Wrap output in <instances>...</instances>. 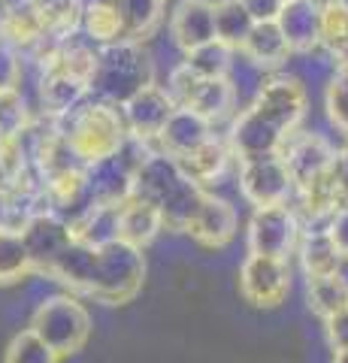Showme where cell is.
<instances>
[{"mask_svg": "<svg viewBox=\"0 0 348 363\" xmlns=\"http://www.w3.org/2000/svg\"><path fill=\"white\" fill-rule=\"evenodd\" d=\"M149 85H155V64L142 43L121 40L97 49V70L91 79V94L97 100L125 106Z\"/></svg>", "mask_w": 348, "mask_h": 363, "instance_id": "obj_1", "label": "cell"}, {"mask_svg": "<svg viewBox=\"0 0 348 363\" xmlns=\"http://www.w3.org/2000/svg\"><path fill=\"white\" fill-rule=\"evenodd\" d=\"M58 128L67 140L73 143V149L79 152L85 164H97L116 155L125 140L130 136L125 112L116 104L106 100H85L79 109H73L70 116L58 118Z\"/></svg>", "mask_w": 348, "mask_h": 363, "instance_id": "obj_2", "label": "cell"}, {"mask_svg": "<svg viewBox=\"0 0 348 363\" xmlns=\"http://www.w3.org/2000/svg\"><path fill=\"white\" fill-rule=\"evenodd\" d=\"M30 330L61 357H70L76 351H82L88 336H91V315L70 294H55L33 309Z\"/></svg>", "mask_w": 348, "mask_h": 363, "instance_id": "obj_3", "label": "cell"}, {"mask_svg": "<svg viewBox=\"0 0 348 363\" xmlns=\"http://www.w3.org/2000/svg\"><path fill=\"white\" fill-rule=\"evenodd\" d=\"M145 279V257L140 245L116 240L103 248H97V276L88 297L106 306L130 303L140 294Z\"/></svg>", "mask_w": 348, "mask_h": 363, "instance_id": "obj_4", "label": "cell"}, {"mask_svg": "<svg viewBox=\"0 0 348 363\" xmlns=\"http://www.w3.org/2000/svg\"><path fill=\"white\" fill-rule=\"evenodd\" d=\"M300 236V215L291 203H282V206H257L252 212L245 242H249V255H269L288 260L291 255H297Z\"/></svg>", "mask_w": 348, "mask_h": 363, "instance_id": "obj_5", "label": "cell"}, {"mask_svg": "<svg viewBox=\"0 0 348 363\" xmlns=\"http://www.w3.org/2000/svg\"><path fill=\"white\" fill-rule=\"evenodd\" d=\"M249 106H254L269 124L291 136L300 130L309 112V88L291 73H269Z\"/></svg>", "mask_w": 348, "mask_h": 363, "instance_id": "obj_6", "label": "cell"}, {"mask_svg": "<svg viewBox=\"0 0 348 363\" xmlns=\"http://www.w3.org/2000/svg\"><path fill=\"white\" fill-rule=\"evenodd\" d=\"M240 191L252 206H282L294 200V176L282 155H264L240 161Z\"/></svg>", "mask_w": 348, "mask_h": 363, "instance_id": "obj_7", "label": "cell"}, {"mask_svg": "<svg viewBox=\"0 0 348 363\" xmlns=\"http://www.w3.org/2000/svg\"><path fill=\"white\" fill-rule=\"evenodd\" d=\"M240 294L254 309H276L291 294V264L285 257L249 255L240 267Z\"/></svg>", "mask_w": 348, "mask_h": 363, "instance_id": "obj_8", "label": "cell"}, {"mask_svg": "<svg viewBox=\"0 0 348 363\" xmlns=\"http://www.w3.org/2000/svg\"><path fill=\"white\" fill-rule=\"evenodd\" d=\"M288 143V133H282L276 124H269L254 106H242L230 121L228 130V145L233 157L249 161V157H264V155H282Z\"/></svg>", "mask_w": 348, "mask_h": 363, "instance_id": "obj_9", "label": "cell"}, {"mask_svg": "<svg viewBox=\"0 0 348 363\" xmlns=\"http://www.w3.org/2000/svg\"><path fill=\"white\" fill-rule=\"evenodd\" d=\"M336 145L321 133H309V130H297L288 136L285 149H282V157L294 176V185H309L321 176H327L333 169V161H336Z\"/></svg>", "mask_w": 348, "mask_h": 363, "instance_id": "obj_10", "label": "cell"}, {"mask_svg": "<svg viewBox=\"0 0 348 363\" xmlns=\"http://www.w3.org/2000/svg\"><path fill=\"white\" fill-rule=\"evenodd\" d=\"M176 109L179 106L173 104V97L167 94V88H161V85H149L121 106L128 130L133 136H140V140H149V143H158L161 130L167 128V121H170V116Z\"/></svg>", "mask_w": 348, "mask_h": 363, "instance_id": "obj_11", "label": "cell"}, {"mask_svg": "<svg viewBox=\"0 0 348 363\" xmlns=\"http://www.w3.org/2000/svg\"><path fill=\"white\" fill-rule=\"evenodd\" d=\"M40 109L49 118H64L73 109H79L88 94H91V82L61 70V67H43L40 73Z\"/></svg>", "mask_w": 348, "mask_h": 363, "instance_id": "obj_12", "label": "cell"}, {"mask_svg": "<svg viewBox=\"0 0 348 363\" xmlns=\"http://www.w3.org/2000/svg\"><path fill=\"white\" fill-rule=\"evenodd\" d=\"M170 33L182 52L200 49L215 37V4L212 0H179L170 13Z\"/></svg>", "mask_w": 348, "mask_h": 363, "instance_id": "obj_13", "label": "cell"}, {"mask_svg": "<svg viewBox=\"0 0 348 363\" xmlns=\"http://www.w3.org/2000/svg\"><path fill=\"white\" fill-rule=\"evenodd\" d=\"M21 236H25V242H28L33 272H49V267L58 260V255L76 240L70 224H67L64 218H58L55 212L37 215V218L21 230Z\"/></svg>", "mask_w": 348, "mask_h": 363, "instance_id": "obj_14", "label": "cell"}, {"mask_svg": "<svg viewBox=\"0 0 348 363\" xmlns=\"http://www.w3.org/2000/svg\"><path fill=\"white\" fill-rule=\"evenodd\" d=\"M240 230V215L228 200L215 194H206V203L200 206L197 218L191 221L188 233L203 245V248H224L233 242V236Z\"/></svg>", "mask_w": 348, "mask_h": 363, "instance_id": "obj_15", "label": "cell"}, {"mask_svg": "<svg viewBox=\"0 0 348 363\" xmlns=\"http://www.w3.org/2000/svg\"><path fill=\"white\" fill-rule=\"evenodd\" d=\"M276 21L294 55L321 45V0H285Z\"/></svg>", "mask_w": 348, "mask_h": 363, "instance_id": "obj_16", "label": "cell"}, {"mask_svg": "<svg viewBox=\"0 0 348 363\" xmlns=\"http://www.w3.org/2000/svg\"><path fill=\"white\" fill-rule=\"evenodd\" d=\"M212 128H215V124H209L200 112L179 106L170 116V121H167V128L161 130V136H158V149L173 155V157H182L188 152L200 149L203 143H209L212 136H215Z\"/></svg>", "mask_w": 348, "mask_h": 363, "instance_id": "obj_17", "label": "cell"}, {"mask_svg": "<svg viewBox=\"0 0 348 363\" xmlns=\"http://www.w3.org/2000/svg\"><path fill=\"white\" fill-rule=\"evenodd\" d=\"M185 179L188 176L182 173V167H179L176 157L158 149L137 169V179H133V197H142V200H149V203L158 206V203L170 194V191H176L179 185H182Z\"/></svg>", "mask_w": 348, "mask_h": 363, "instance_id": "obj_18", "label": "cell"}, {"mask_svg": "<svg viewBox=\"0 0 348 363\" xmlns=\"http://www.w3.org/2000/svg\"><path fill=\"white\" fill-rule=\"evenodd\" d=\"M297 257H300V269L309 279H321V276H336L345 269V257L339 255L333 236L327 233V227H312L303 230L300 245H297Z\"/></svg>", "mask_w": 348, "mask_h": 363, "instance_id": "obj_19", "label": "cell"}, {"mask_svg": "<svg viewBox=\"0 0 348 363\" xmlns=\"http://www.w3.org/2000/svg\"><path fill=\"white\" fill-rule=\"evenodd\" d=\"M46 276L58 279L64 288H70L76 294H91L94 276H97V248L85 245L79 240H73L58 255V260L49 267Z\"/></svg>", "mask_w": 348, "mask_h": 363, "instance_id": "obj_20", "label": "cell"}, {"mask_svg": "<svg viewBox=\"0 0 348 363\" xmlns=\"http://www.w3.org/2000/svg\"><path fill=\"white\" fill-rule=\"evenodd\" d=\"M240 52L249 55V58L257 67H264L266 73L288 70V61H291V55H294L291 52V45H288V40H285L282 28H279V21H257Z\"/></svg>", "mask_w": 348, "mask_h": 363, "instance_id": "obj_21", "label": "cell"}, {"mask_svg": "<svg viewBox=\"0 0 348 363\" xmlns=\"http://www.w3.org/2000/svg\"><path fill=\"white\" fill-rule=\"evenodd\" d=\"M133 179L137 173L121 161L118 155L106 161L88 164V188H91L94 203H125L133 197Z\"/></svg>", "mask_w": 348, "mask_h": 363, "instance_id": "obj_22", "label": "cell"}, {"mask_svg": "<svg viewBox=\"0 0 348 363\" xmlns=\"http://www.w3.org/2000/svg\"><path fill=\"white\" fill-rule=\"evenodd\" d=\"M73 236L91 248H103L121 240V203H94L85 215L70 224Z\"/></svg>", "mask_w": 348, "mask_h": 363, "instance_id": "obj_23", "label": "cell"}, {"mask_svg": "<svg viewBox=\"0 0 348 363\" xmlns=\"http://www.w3.org/2000/svg\"><path fill=\"white\" fill-rule=\"evenodd\" d=\"M164 230V215L155 203L142 197H130L121 203V240L145 248Z\"/></svg>", "mask_w": 348, "mask_h": 363, "instance_id": "obj_24", "label": "cell"}, {"mask_svg": "<svg viewBox=\"0 0 348 363\" xmlns=\"http://www.w3.org/2000/svg\"><path fill=\"white\" fill-rule=\"evenodd\" d=\"M203 203H206V188L197 185V182H191V179H185L182 185H179L176 191H170V194L158 203V209L164 215V227L167 230L188 233L191 221L197 218V212H200Z\"/></svg>", "mask_w": 348, "mask_h": 363, "instance_id": "obj_25", "label": "cell"}, {"mask_svg": "<svg viewBox=\"0 0 348 363\" xmlns=\"http://www.w3.org/2000/svg\"><path fill=\"white\" fill-rule=\"evenodd\" d=\"M188 109L200 112L209 124H218L228 118L233 121V116L240 112V97H237V91H233L230 79H203Z\"/></svg>", "mask_w": 348, "mask_h": 363, "instance_id": "obj_26", "label": "cell"}, {"mask_svg": "<svg viewBox=\"0 0 348 363\" xmlns=\"http://www.w3.org/2000/svg\"><path fill=\"white\" fill-rule=\"evenodd\" d=\"M230 157H233L230 145L224 143V140H218V136H212V140L203 143L200 149L188 152L182 157H176V161H179L182 173L191 182H197V185H209V182H215L224 173V167H228Z\"/></svg>", "mask_w": 348, "mask_h": 363, "instance_id": "obj_27", "label": "cell"}, {"mask_svg": "<svg viewBox=\"0 0 348 363\" xmlns=\"http://www.w3.org/2000/svg\"><path fill=\"white\" fill-rule=\"evenodd\" d=\"M82 30L94 45H112L128 40L116 0H88L82 9Z\"/></svg>", "mask_w": 348, "mask_h": 363, "instance_id": "obj_28", "label": "cell"}, {"mask_svg": "<svg viewBox=\"0 0 348 363\" xmlns=\"http://www.w3.org/2000/svg\"><path fill=\"white\" fill-rule=\"evenodd\" d=\"M306 306L312 315L327 321L330 315L342 312L348 306V276L336 272V276H321L306 281Z\"/></svg>", "mask_w": 348, "mask_h": 363, "instance_id": "obj_29", "label": "cell"}, {"mask_svg": "<svg viewBox=\"0 0 348 363\" xmlns=\"http://www.w3.org/2000/svg\"><path fill=\"white\" fill-rule=\"evenodd\" d=\"M116 6L121 13V21H125L128 40L145 43L155 30H158L167 0H116Z\"/></svg>", "mask_w": 348, "mask_h": 363, "instance_id": "obj_30", "label": "cell"}, {"mask_svg": "<svg viewBox=\"0 0 348 363\" xmlns=\"http://www.w3.org/2000/svg\"><path fill=\"white\" fill-rule=\"evenodd\" d=\"M254 25L257 21L252 18L242 0H218L215 4V37L230 49H242Z\"/></svg>", "mask_w": 348, "mask_h": 363, "instance_id": "obj_31", "label": "cell"}, {"mask_svg": "<svg viewBox=\"0 0 348 363\" xmlns=\"http://www.w3.org/2000/svg\"><path fill=\"white\" fill-rule=\"evenodd\" d=\"M33 272V260L21 230H0V285H16Z\"/></svg>", "mask_w": 348, "mask_h": 363, "instance_id": "obj_32", "label": "cell"}, {"mask_svg": "<svg viewBox=\"0 0 348 363\" xmlns=\"http://www.w3.org/2000/svg\"><path fill=\"white\" fill-rule=\"evenodd\" d=\"M233 55H237V49L224 45L221 40H212L206 45H200V49L185 52L182 64H188L191 70H194L197 76H203V79H228Z\"/></svg>", "mask_w": 348, "mask_h": 363, "instance_id": "obj_33", "label": "cell"}, {"mask_svg": "<svg viewBox=\"0 0 348 363\" xmlns=\"http://www.w3.org/2000/svg\"><path fill=\"white\" fill-rule=\"evenodd\" d=\"M321 45L333 55L348 49V0H321Z\"/></svg>", "mask_w": 348, "mask_h": 363, "instance_id": "obj_34", "label": "cell"}, {"mask_svg": "<svg viewBox=\"0 0 348 363\" xmlns=\"http://www.w3.org/2000/svg\"><path fill=\"white\" fill-rule=\"evenodd\" d=\"M4 363H61V354L43 342L30 327H25V330H18L9 339L4 351Z\"/></svg>", "mask_w": 348, "mask_h": 363, "instance_id": "obj_35", "label": "cell"}, {"mask_svg": "<svg viewBox=\"0 0 348 363\" xmlns=\"http://www.w3.org/2000/svg\"><path fill=\"white\" fill-rule=\"evenodd\" d=\"M266 76H269V73L264 70V67H257V64L249 58V55H242V52L237 49L228 79H230L233 91H237L240 104H245V106L252 104V100L257 97V91H261V85L266 82Z\"/></svg>", "mask_w": 348, "mask_h": 363, "instance_id": "obj_36", "label": "cell"}, {"mask_svg": "<svg viewBox=\"0 0 348 363\" xmlns=\"http://www.w3.org/2000/svg\"><path fill=\"white\" fill-rule=\"evenodd\" d=\"M324 112H327V121L348 143V73H336L324 85Z\"/></svg>", "mask_w": 348, "mask_h": 363, "instance_id": "obj_37", "label": "cell"}, {"mask_svg": "<svg viewBox=\"0 0 348 363\" xmlns=\"http://www.w3.org/2000/svg\"><path fill=\"white\" fill-rule=\"evenodd\" d=\"M28 104L21 97V91H0V136H18L30 124Z\"/></svg>", "mask_w": 348, "mask_h": 363, "instance_id": "obj_38", "label": "cell"}, {"mask_svg": "<svg viewBox=\"0 0 348 363\" xmlns=\"http://www.w3.org/2000/svg\"><path fill=\"white\" fill-rule=\"evenodd\" d=\"M200 82H203V76H197L188 64H179L176 70L170 73V82H167V94L173 97V104H176V106L188 109V106H191V100H194V94H197Z\"/></svg>", "mask_w": 348, "mask_h": 363, "instance_id": "obj_39", "label": "cell"}, {"mask_svg": "<svg viewBox=\"0 0 348 363\" xmlns=\"http://www.w3.org/2000/svg\"><path fill=\"white\" fill-rule=\"evenodd\" d=\"M21 52L0 43V91H18L21 85Z\"/></svg>", "mask_w": 348, "mask_h": 363, "instance_id": "obj_40", "label": "cell"}, {"mask_svg": "<svg viewBox=\"0 0 348 363\" xmlns=\"http://www.w3.org/2000/svg\"><path fill=\"white\" fill-rule=\"evenodd\" d=\"M330 179H333V191H336V203H339V209H345L348 206V143L339 145V152H336Z\"/></svg>", "mask_w": 348, "mask_h": 363, "instance_id": "obj_41", "label": "cell"}, {"mask_svg": "<svg viewBox=\"0 0 348 363\" xmlns=\"http://www.w3.org/2000/svg\"><path fill=\"white\" fill-rule=\"evenodd\" d=\"M324 336L333 351H348V306L324 321Z\"/></svg>", "mask_w": 348, "mask_h": 363, "instance_id": "obj_42", "label": "cell"}, {"mask_svg": "<svg viewBox=\"0 0 348 363\" xmlns=\"http://www.w3.org/2000/svg\"><path fill=\"white\" fill-rule=\"evenodd\" d=\"M327 233L333 236L336 248H339V255L345 257V264H348V206L333 212V218L327 221Z\"/></svg>", "mask_w": 348, "mask_h": 363, "instance_id": "obj_43", "label": "cell"}, {"mask_svg": "<svg viewBox=\"0 0 348 363\" xmlns=\"http://www.w3.org/2000/svg\"><path fill=\"white\" fill-rule=\"evenodd\" d=\"M242 4L254 21H276L285 6V0H242Z\"/></svg>", "mask_w": 348, "mask_h": 363, "instance_id": "obj_44", "label": "cell"}, {"mask_svg": "<svg viewBox=\"0 0 348 363\" xmlns=\"http://www.w3.org/2000/svg\"><path fill=\"white\" fill-rule=\"evenodd\" d=\"M9 227V194L6 188H0V230Z\"/></svg>", "mask_w": 348, "mask_h": 363, "instance_id": "obj_45", "label": "cell"}, {"mask_svg": "<svg viewBox=\"0 0 348 363\" xmlns=\"http://www.w3.org/2000/svg\"><path fill=\"white\" fill-rule=\"evenodd\" d=\"M330 363H348V351H333V360Z\"/></svg>", "mask_w": 348, "mask_h": 363, "instance_id": "obj_46", "label": "cell"}, {"mask_svg": "<svg viewBox=\"0 0 348 363\" xmlns=\"http://www.w3.org/2000/svg\"><path fill=\"white\" fill-rule=\"evenodd\" d=\"M4 16H6V0H0V21H4Z\"/></svg>", "mask_w": 348, "mask_h": 363, "instance_id": "obj_47", "label": "cell"}, {"mask_svg": "<svg viewBox=\"0 0 348 363\" xmlns=\"http://www.w3.org/2000/svg\"><path fill=\"white\" fill-rule=\"evenodd\" d=\"M0 143H4V136H0Z\"/></svg>", "mask_w": 348, "mask_h": 363, "instance_id": "obj_48", "label": "cell"}, {"mask_svg": "<svg viewBox=\"0 0 348 363\" xmlns=\"http://www.w3.org/2000/svg\"><path fill=\"white\" fill-rule=\"evenodd\" d=\"M342 73H348V70H342Z\"/></svg>", "mask_w": 348, "mask_h": 363, "instance_id": "obj_49", "label": "cell"}]
</instances>
